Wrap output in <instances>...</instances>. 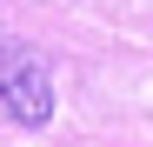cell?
<instances>
[{"mask_svg":"<svg viewBox=\"0 0 153 147\" xmlns=\"http://www.w3.org/2000/svg\"><path fill=\"white\" fill-rule=\"evenodd\" d=\"M0 107L20 127H47V114H53V74H47L40 47H7L0 54Z\"/></svg>","mask_w":153,"mask_h":147,"instance_id":"1","label":"cell"}]
</instances>
